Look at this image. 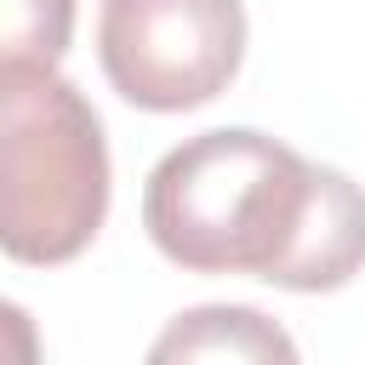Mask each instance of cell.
<instances>
[{
    "instance_id": "6da1fadb",
    "label": "cell",
    "mask_w": 365,
    "mask_h": 365,
    "mask_svg": "<svg viewBox=\"0 0 365 365\" xmlns=\"http://www.w3.org/2000/svg\"><path fill=\"white\" fill-rule=\"evenodd\" d=\"M143 228L188 274L279 291H336L365 268V188L251 125L177 143L143 182Z\"/></svg>"
},
{
    "instance_id": "7a4b0ae2",
    "label": "cell",
    "mask_w": 365,
    "mask_h": 365,
    "mask_svg": "<svg viewBox=\"0 0 365 365\" xmlns=\"http://www.w3.org/2000/svg\"><path fill=\"white\" fill-rule=\"evenodd\" d=\"M108 217V137L57 68L0 63V245L11 262H68Z\"/></svg>"
},
{
    "instance_id": "3957f363",
    "label": "cell",
    "mask_w": 365,
    "mask_h": 365,
    "mask_svg": "<svg viewBox=\"0 0 365 365\" xmlns=\"http://www.w3.org/2000/svg\"><path fill=\"white\" fill-rule=\"evenodd\" d=\"M97 63L148 114H188L228 91L245 63L240 0H103Z\"/></svg>"
},
{
    "instance_id": "277c9868",
    "label": "cell",
    "mask_w": 365,
    "mask_h": 365,
    "mask_svg": "<svg viewBox=\"0 0 365 365\" xmlns=\"http://www.w3.org/2000/svg\"><path fill=\"white\" fill-rule=\"evenodd\" d=\"M143 365H302L279 319L245 302H200L165 319Z\"/></svg>"
},
{
    "instance_id": "5b68a950",
    "label": "cell",
    "mask_w": 365,
    "mask_h": 365,
    "mask_svg": "<svg viewBox=\"0 0 365 365\" xmlns=\"http://www.w3.org/2000/svg\"><path fill=\"white\" fill-rule=\"evenodd\" d=\"M74 34V0H0V63L57 68Z\"/></svg>"
}]
</instances>
